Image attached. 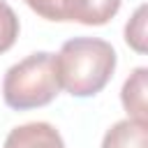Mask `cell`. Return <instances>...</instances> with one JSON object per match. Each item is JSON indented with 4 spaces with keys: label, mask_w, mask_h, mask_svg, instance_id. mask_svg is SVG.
<instances>
[{
    "label": "cell",
    "mask_w": 148,
    "mask_h": 148,
    "mask_svg": "<svg viewBox=\"0 0 148 148\" xmlns=\"http://www.w3.org/2000/svg\"><path fill=\"white\" fill-rule=\"evenodd\" d=\"M146 14H148L146 5H139L136 12L132 14V18L125 25V42L136 53H146V49H148L146 46V39H148L146 37Z\"/></svg>",
    "instance_id": "obj_8"
},
{
    "label": "cell",
    "mask_w": 148,
    "mask_h": 148,
    "mask_svg": "<svg viewBox=\"0 0 148 148\" xmlns=\"http://www.w3.org/2000/svg\"><path fill=\"white\" fill-rule=\"evenodd\" d=\"M18 30H21V23H18L16 12L5 0H0V53H7L14 46Z\"/></svg>",
    "instance_id": "obj_9"
},
{
    "label": "cell",
    "mask_w": 148,
    "mask_h": 148,
    "mask_svg": "<svg viewBox=\"0 0 148 148\" xmlns=\"http://www.w3.org/2000/svg\"><path fill=\"white\" fill-rule=\"evenodd\" d=\"M60 95L56 53L35 51L14 62L2 79V99L14 111H30L51 104Z\"/></svg>",
    "instance_id": "obj_2"
},
{
    "label": "cell",
    "mask_w": 148,
    "mask_h": 148,
    "mask_svg": "<svg viewBox=\"0 0 148 148\" xmlns=\"http://www.w3.org/2000/svg\"><path fill=\"white\" fill-rule=\"evenodd\" d=\"M37 16L46 21H58L65 23L72 18V5L74 0H23Z\"/></svg>",
    "instance_id": "obj_7"
},
{
    "label": "cell",
    "mask_w": 148,
    "mask_h": 148,
    "mask_svg": "<svg viewBox=\"0 0 148 148\" xmlns=\"http://www.w3.org/2000/svg\"><path fill=\"white\" fill-rule=\"evenodd\" d=\"M120 2L123 0H76L72 9V23L104 25L118 14Z\"/></svg>",
    "instance_id": "obj_6"
},
{
    "label": "cell",
    "mask_w": 148,
    "mask_h": 148,
    "mask_svg": "<svg viewBox=\"0 0 148 148\" xmlns=\"http://www.w3.org/2000/svg\"><path fill=\"white\" fill-rule=\"evenodd\" d=\"M102 148H148V123L134 118L113 123L102 139Z\"/></svg>",
    "instance_id": "obj_5"
},
{
    "label": "cell",
    "mask_w": 148,
    "mask_h": 148,
    "mask_svg": "<svg viewBox=\"0 0 148 148\" xmlns=\"http://www.w3.org/2000/svg\"><path fill=\"white\" fill-rule=\"evenodd\" d=\"M146 90H148V67H136L123 83L120 102L127 111V118L148 123V106H146Z\"/></svg>",
    "instance_id": "obj_4"
},
{
    "label": "cell",
    "mask_w": 148,
    "mask_h": 148,
    "mask_svg": "<svg viewBox=\"0 0 148 148\" xmlns=\"http://www.w3.org/2000/svg\"><path fill=\"white\" fill-rule=\"evenodd\" d=\"M116 65V49L99 37H72L56 53L60 90L81 99L102 92L111 81Z\"/></svg>",
    "instance_id": "obj_1"
},
{
    "label": "cell",
    "mask_w": 148,
    "mask_h": 148,
    "mask_svg": "<svg viewBox=\"0 0 148 148\" xmlns=\"http://www.w3.org/2000/svg\"><path fill=\"white\" fill-rule=\"evenodd\" d=\"M2 148H65V141L51 123L35 120L14 127L7 134Z\"/></svg>",
    "instance_id": "obj_3"
}]
</instances>
